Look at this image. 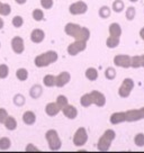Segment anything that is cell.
Listing matches in <instances>:
<instances>
[{"instance_id": "3957f363", "label": "cell", "mask_w": 144, "mask_h": 153, "mask_svg": "<svg viewBox=\"0 0 144 153\" xmlns=\"http://www.w3.org/2000/svg\"><path fill=\"white\" fill-rule=\"evenodd\" d=\"M115 137H116L115 131H113V129H107V131H105V133L101 135V137L98 141V145H97L98 150L101 151V152L108 151L111 145V142L115 140Z\"/></svg>"}, {"instance_id": "44dd1931", "label": "cell", "mask_w": 144, "mask_h": 153, "mask_svg": "<svg viewBox=\"0 0 144 153\" xmlns=\"http://www.w3.org/2000/svg\"><path fill=\"white\" fill-rule=\"evenodd\" d=\"M42 94H43V90H42V87L39 86V85H35V86L32 87L30 90H29V95H30V97L34 98V99L39 98Z\"/></svg>"}, {"instance_id": "f546056e", "label": "cell", "mask_w": 144, "mask_h": 153, "mask_svg": "<svg viewBox=\"0 0 144 153\" xmlns=\"http://www.w3.org/2000/svg\"><path fill=\"white\" fill-rule=\"evenodd\" d=\"M11 145V142L8 137H1L0 139V150H8Z\"/></svg>"}, {"instance_id": "60d3db41", "label": "cell", "mask_w": 144, "mask_h": 153, "mask_svg": "<svg viewBox=\"0 0 144 153\" xmlns=\"http://www.w3.org/2000/svg\"><path fill=\"white\" fill-rule=\"evenodd\" d=\"M7 117H8V113H7V110L4 109V108H0V123L1 124H4L7 120Z\"/></svg>"}, {"instance_id": "ba28073f", "label": "cell", "mask_w": 144, "mask_h": 153, "mask_svg": "<svg viewBox=\"0 0 144 153\" xmlns=\"http://www.w3.org/2000/svg\"><path fill=\"white\" fill-rule=\"evenodd\" d=\"M87 48V42L82 41H76L74 43H71L68 46V53L70 55H77L78 53L85 51Z\"/></svg>"}, {"instance_id": "83f0119b", "label": "cell", "mask_w": 144, "mask_h": 153, "mask_svg": "<svg viewBox=\"0 0 144 153\" xmlns=\"http://www.w3.org/2000/svg\"><path fill=\"white\" fill-rule=\"evenodd\" d=\"M11 13V8L8 4H2L0 2V15L2 16H8Z\"/></svg>"}, {"instance_id": "ee69618b", "label": "cell", "mask_w": 144, "mask_h": 153, "mask_svg": "<svg viewBox=\"0 0 144 153\" xmlns=\"http://www.w3.org/2000/svg\"><path fill=\"white\" fill-rule=\"evenodd\" d=\"M140 36H141V38H142V39L144 41V27L141 29V30H140Z\"/></svg>"}, {"instance_id": "d6986e66", "label": "cell", "mask_w": 144, "mask_h": 153, "mask_svg": "<svg viewBox=\"0 0 144 153\" xmlns=\"http://www.w3.org/2000/svg\"><path fill=\"white\" fill-rule=\"evenodd\" d=\"M23 122H24L26 125H33L35 122H36V116L33 111L30 110H27L25 111L24 115H23Z\"/></svg>"}, {"instance_id": "6da1fadb", "label": "cell", "mask_w": 144, "mask_h": 153, "mask_svg": "<svg viewBox=\"0 0 144 153\" xmlns=\"http://www.w3.org/2000/svg\"><path fill=\"white\" fill-rule=\"evenodd\" d=\"M65 34L69 36L76 38V41H82V42H88L90 38V32L87 27H81L80 25L69 23L64 27Z\"/></svg>"}, {"instance_id": "9a60e30c", "label": "cell", "mask_w": 144, "mask_h": 153, "mask_svg": "<svg viewBox=\"0 0 144 153\" xmlns=\"http://www.w3.org/2000/svg\"><path fill=\"white\" fill-rule=\"evenodd\" d=\"M109 120H111V123L113 125H117V124H120V123L126 122V115H125V111L114 113V114L111 116Z\"/></svg>"}, {"instance_id": "30bf717a", "label": "cell", "mask_w": 144, "mask_h": 153, "mask_svg": "<svg viewBox=\"0 0 144 153\" xmlns=\"http://www.w3.org/2000/svg\"><path fill=\"white\" fill-rule=\"evenodd\" d=\"M87 10H88V6H87L86 2L83 1H77L74 4H72L69 8V11L70 14L72 15H82L86 14Z\"/></svg>"}, {"instance_id": "7c38bea8", "label": "cell", "mask_w": 144, "mask_h": 153, "mask_svg": "<svg viewBox=\"0 0 144 153\" xmlns=\"http://www.w3.org/2000/svg\"><path fill=\"white\" fill-rule=\"evenodd\" d=\"M11 48H13V51H14L16 54H22L25 50V45H24V39L19 36H16L11 39Z\"/></svg>"}, {"instance_id": "f35d334b", "label": "cell", "mask_w": 144, "mask_h": 153, "mask_svg": "<svg viewBox=\"0 0 144 153\" xmlns=\"http://www.w3.org/2000/svg\"><path fill=\"white\" fill-rule=\"evenodd\" d=\"M135 14H136V11H135L134 7H130L128 9H126V18L128 19V20H132V19L134 18Z\"/></svg>"}, {"instance_id": "1f68e13d", "label": "cell", "mask_w": 144, "mask_h": 153, "mask_svg": "<svg viewBox=\"0 0 144 153\" xmlns=\"http://www.w3.org/2000/svg\"><path fill=\"white\" fill-rule=\"evenodd\" d=\"M113 9L116 13H120L122 10L124 9V2L122 0H115L113 4Z\"/></svg>"}, {"instance_id": "ac0fdd59", "label": "cell", "mask_w": 144, "mask_h": 153, "mask_svg": "<svg viewBox=\"0 0 144 153\" xmlns=\"http://www.w3.org/2000/svg\"><path fill=\"white\" fill-rule=\"evenodd\" d=\"M120 35H122V28H120V24H117V23L111 24V26H109V36L120 38Z\"/></svg>"}, {"instance_id": "836d02e7", "label": "cell", "mask_w": 144, "mask_h": 153, "mask_svg": "<svg viewBox=\"0 0 144 153\" xmlns=\"http://www.w3.org/2000/svg\"><path fill=\"white\" fill-rule=\"evenodd\" d=\"M9 74V69L6 64H0V79H6Z\"/></svg>"}, {"instance_id": "b9f144b4", "label": "cell", "mask_w": 144, "mask_h": 153, "mask_svg": "<svg viewBox=\"0 0 144 153\" xmlns=\"http://www.w3.org/2000/svg\"><path fill=\"white\" fill-rule=\"evenodd\" d=\"M28 150H35V151H37L39 149L34 148V146H32V144H29V146H27V148H26V151H28Z\"/></svg>"}, {"instance_id": "cb8c5ba5", "label": "cell", "mask_w": 144, "mask_h": 153, "mask_svg": "<svg viewBox=\"0 0 144 153\" xmlns=\"http://www.w3.org/2000/svg\"><path fill=\"white\" fill-rule=\"evenodd\" d=\"M43 83L46 87H54L56 85V76L52 74H48L43 78Z\"/></svg>"}, {"instance_id": "d6a6232c", "label": "cell", "mask_w": 144, "mask_h": 153, "mask_svg": "<svg viewBox=\"0 0 144 153\" xmlns=\"http://www.w3.org/2000/svg\"><path fill=\"white\" fill-rule=\"evenodd\" d=\"M99 16H100L101 18H107V17H109V16H111V9H109V7H107V6L101 7L100 9H99Z\"/></svg>"}, {"instance_id": "4fadbf2b", "label": "cell", "mask_w": 144, "mask_h": 153, "mask_svg": "<svg viewBox=\"0 0 144 153\" xmlns=\"http://www.w3.org/2000/svg\"><path fill=\"white\" fill-rule=\"evenodd\" d=\"M70 79H71V76H70L69 72H67V71L61 72V73L56 76V85H55V86L59 87V88H62V87H64L65 85L69 83Z\"/></svg>"}, {"instance_id": "7a4b0ae2", "label": "cell", "mask_w": 144, "mask_h": 153, "mask_svg": "<svg viewBox=\"0 0 144 153\" xmlns=\"http://www.w3.org/2000/svg\"><path fill=\"white\" fill-rule=\"evenodd\" d=\"M58 61V53L55 51H48V52L41 54L35 59V65L39 68L48 67L52 63Z\"/></svg>"}, {"instance_id": "8d00e7d4", "label": "cell", "mask_w": 144, "mask_h": 153, "mask_svg": "<svg viewBox=\"0 0 144 153\" xmlns=\"http://www.w3.org/2000/svg\"><path fill=\"white\" fill-rule=\"evenodd\" d=\"M14 104L16 106H23L25 104V97L23 95H16L14 97Z\"/></svg>"}, {"instance_id": "9c48e42d", "label": "cell", "mask_w": 144, "mask_h": 153, "mask_svg": "<svg viewBox=\"0 0 144 153\" xmlns=\"http://www.w3.org/2000/svg\"><path fill=\"white\" fill-rule=\"evenodd\" d=\"M131 60L132 57L130 55H126V54H118L114 57V64L116 67L120 68H131Z\"/></svg>"}, {"instance_id": "8fae6325", "label": "cell", "mask_w": 144, "mask_h": 153, "mask_svg": "<svg viewBox=\"0 0 144 153\" xmlns=\"http://www.w3.org/2000/svg\"><path fill=\"white\" fill-rule=\"evenodd\" d=\"M90 96H91V100H92V105H96L98 107H104L106 104V97L101 92L97 90H94L90 92Z\"/></svg>"}, {"instance_id": "74e56055", "label": "cell", "mask_w": 144, "mask_h": 153, "mask_svg": "<svg viewBox=\"0 0 144 153\" xmlns=\"http://www.w3.org/2000/svg\"><path fill=\"white\" fill-rule=\"evenodd\" d=\"M105 76L107 78V79H109V80H113V79L116 76V71L113 69V68H108L105 72Z\"/></svg>"}, {"instance_id": "f1b7e54d", "label": "cell", "mask_w": 144, "mask_h": 153, "mask_svg": "<svg viewBox=\"0 0 144 153\" xmlns=\"http://www.w3.org/2000/svg\"><path fill=\"white\" fill-rule=\"evenodd\" d=\"M56 104L59 105V107L61 108V110L65 107L67 105H69V102H68V98L65 97V96H59L58 99H56Z\"/></svg>"}, {"instance_id": "4dcf8cb0", "label": "cell", "mask_w": 144, "mask_h": 153, "mask_svg": "<svg viewBox=\"0 0 144 153\" xmlns=\"http://www.w3.org/2000/svg\"><path fill=\"white\" fill-rule=\"evenodd\" d=\"M134 143H135V145H137L140 148L144 146V134L143 133H139L137 135H135Z\"/></svg>"}, {"instance_id": "ffe728a7", "label": "cell", "mask_w": 144, "mask_h": 153, "mask_svg": "<svg viewBox=\"0 0 144 153\" xmlns=\"http://www.w3.org/2000/svg\"><path fill=\"white\" fill-rule=\"evenodd\" d=\"M131 67L132 68H143L144 67V55H136L131 60Z\"/></svg>"}, {"instance_id": "2e32d148", "label": "cell", "mask_w": 144, "mask_h": 153, "mask_svg": "<svg viewBox=\"0 0 144 153\" xmlns=\"http://www.w3.org/2000/svg\"><path fill=\"white\" fill-rule=\"evenodd\" d=\"M63 114L65 115V117H68L69 120H74L78 116V110L74 106L72 105H67L62 109Z\"/></svg>"}, {"instance_id": "8992f818", "label": "cell", "mask_w": 144, "mask_h": 153, "mask_svg": "<svg viewBox=\"0 0 144 153\" xmlns=\"http://www.w3.org/2000/svg\"><path fill=\"white\" fill-rule=\"evenodd\" d=\"M88 141V134L85 127H80L73 135V144L76 146H83Z\"/></svg>"}, {"instance_id": "d4e9b609", "label": "cell", "mask_w": 144, "mask_h": 153, "mask_svg": "<svg viewBox=\"0 0 144 153\" xmlns=\"http://www.w3.org/2000/svg\"><path fill=\"white\" fill-rule=\"evenodd\" d=\"M80 104H81L82 107H89V106L92 105V100H91V96H90V92L89 94H85L80 98Z\"/></svg>"}, {"instance_id": "4316f807", "label": "cell", "mask_w": 144, "mask_h": 153, "mask_svg": "<svg viewBox=\"0 0 144 153\" xmlns=\"http://www.w3.org/2000/svg\"><path fill=\"white\" fill-rule=\"evenodd\" d=\"M106 45H107L109 48H117V46L120 45V38L111 37V36H109V37L107 38V41H106Z\"/></svg>"}, {"instance_id": "5bb4252c", "label": "cell", "mask_w": 144, "mask_h": 153, "mask_svg": "<svg viewBox=\"0 0 144 153\" xmlns=\"http://www.w3.org/2000/svg\"><path fill=\"white\" fill-rule=\"evenodd\" d=\"M44 38H45V33H44L42 29H34L32 34H30V39H32V42L33 43H42L44 41Z\"/></svg>"}, {"instance_id": "484cf974", "label": "cell", "mask_w": 144, "mask_h": 153, "mask_svg": "<svg viewBox=\"0 0 144 153\" xmlns=\"http://www.w3.org/2000/svg\"><path fill=\"white\" fill-rule=\"evenodd\" d=\"M16 76L18 78V80L20 81H25L27 78H28V71L24 69V68H22V69H18L17 71H16Z\"/></svg>"}, {"instance_id": "e0dca14e", "label": "cell", "mask_w": 144, "mask_h": 153, "mask_svg": "<svg viewBox=\"0 0 144 153\" xmlns=\"http://www.w3.org/2000/svg\"><path fill=\"white\" fill-rule=\"evenodd\" d=\"M60 111H61V108L59 107V105L56 102H50V104H48L46 107H45V113H46L48 116H51V117L56 116Z\"/></svg>"}, {"instance_id": "603a6c76", "label": "cell", "mask_w": 144, "mask_h": 153, "mask_svg": "<svg viewBox=\"0 0 144 153\" xmlns=\"http://www.w3.org/2000/svg\"><path fill=\"white\" fill-rule=\"evenodd\" d=\"M4 124H5L6 128L9 129V131H14L17 127V122H16V120H15L13 116H8Z\"/></svg>"}, {"instance_id": "d590c367", "label": "cell", "mask_w": 144, "mask_h": 153, "mask_svg": "<svg viewBox=\"0 0 144 153\" xmlns=\"http://www.w3.org/2000/svg\"><path fill=\"white\" fill-rule=\"evenodd\" d=\"M24 24V19L22 18L20 16H15L14 18H13V25H14V27H17V28H19L22 27Z\"/></svg>"}, {"instance_id": "7bdbcfd3", "label": "cell", "mask_w": 144, "mask_h": 153, "mask_svg": "<svg viewBox=\"0 0 144 153\" xmlns=\"http://www.w3.org/2000/svg\"><path fill=\"white\" fill-rule=\"evenodd\" d=\"M15 1H16L18 5H24V4L26 2V1H27V0H15Z\"/></svg>"}, {"instance_id": "e575fe53", "label": "cell", "mask_w": 144, "mask_h": 153, "mask_svg": "<svg viewBox=\"0 0 144 153\" xmlns=\"http://www.w3.org/2000/svg\"><path fill=\"white\" fill-rule=\"evenodd\" d=\"M33 18L36 20V22H41L42 19L44 18V13H43V10H41V9H34L33 11Z\"/></svg>"}, {"instance_id": "7402d4cb", "label": "cell", "mask_w": 144, "mask_h": 153, "mask_svg": "<svg viewBox=\"0 0 144 153\" xmlns=\"http://www.w3.org/2000/svg\"><path fill=\"white\" fill-rule=\"evenodd\" d=\"M86 78L90 81H95L98 78V71L95 68H88L86 70Z\"/></svg>"}, {"instance_id": "f6af8a7d", "label": "cell", "mask_w": 144, "mask_h": 153, "mask_svg": "<svg viewBox=\"0 0 144 153\" xmlns=\"http://www.w3.org/2000/svg\"><path fill=\"white\" fill-rule=\"evenodd\" d=\"M2 27H4V20L2 18H0V29H2Z\"/></svg>"}, {"instance_id": "ab89813d", "label": "cell", "mask_w": 144, "mask_h": 153, "mask_svg": "<svg viewBox=\"0 0 144 153\" xmlns=\"http://www.w3.org/2000/svg\"><path fill=\"white\" fill-rule=\"evenodd\" d=\"M41 5L44 9H51L53 7V0H41Z\"/></svg>"}, {"instance_id": "5b68a950", "label": "cell", "mask_w": 144, "mask_h": 153, "mask_svg": "<svg viewBox=\"0 0 144 153\" xmlns=\"http://www.w3.org/2000/svg\"><path fill=\"white\" fill-rule=\"evenodd\" d=\"M133 88H134V81L131 78H126L123 80V83L118 89V95L122 98H127L131 95Z\"/></svg>"}, {"instance_id": "277c9868", "label": "cell", "mask_w": 144, "mask_h": 153, "mask_svg": "<svg viewBox=\"0 0 144 153\" xmlns=\"http://www.w3.org/2000/svg\"><path fill=\"white\" fill-rule=\"evenodd\" d=\"M45 139L48 141V148L51 151H58L62 146L61 139L59 137V134L55 129H48L45 134Z\"/></svg>"}, {"instance_id": "bcb514c9", "label": "cell", "mask_w": 144, "mask_h": 153, "mask_svg": "<svg viewBox=\"0 0 144 153\" xmlns=\"http://www.w3.org/2000/svg\"><path fill=\"white\" fill-rule=\"evenodd\" d=\"M131 1H132V2H136V1H137V0H131Z\"/></svg>"}, {"instance_id": "52a82bcc", "label": "cell", "mask_w": 144, "mask_h": 153, "mask_svg": "<svg viewBox=\"0 0 144 153\" xmlns=\"http://www.w3.org/2000/svg\"><path fill=\"white\" fill-rule=\"evenodd\" d=\"M126 115V122H137V120H144V107L139 109H130L125 111Z\"/></svg>"}]
</instances>
